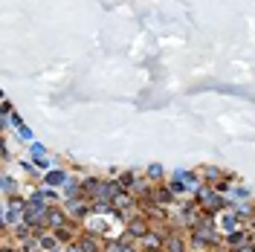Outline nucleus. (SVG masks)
I'll use <instances>...</instances> for the list:
<instances>
[{
	"label": "nucleus",
	"mask_w": 255,
	"mask_h": 252,
	"mask_svg": "<svg viewBox=\"0 0 255 252\" xmlns=\"http://www.w3.org/2000/svg\"><path fill=\"white\" fill-rule=\"evenodd\" d=\"M229 180H232V177H223V180H218L212 189L218 191V194H226V191H232V183H229Z\"/></svg>",
	"instance_id": "9"
},
{
	"label": "nucleus",
	"mask_w": 255,
	"mask_h": 252,
	"mask_svg": "<svg viewBox=\"0 0 255 252\" xmlns=\"http://www.w3.org/2000/svg\"><path fill=\"white\" fill-rule=\"evenodd\" d=\"M70 223V215H67V209H58V206H52L47 215V226L49 232H55V229H61V226H67Z\"/></svg>",
	"instance_id": "6"
},
{
	"label": "nucleus",
	"mask_w": 255,
	"mask_h": 252,
	"mask_svg": "<svg viewBox=\"0 0 255 252\" xmlns=\"http://www.w3.org/2000/svg\"><path fill=\"white\" fill-rule=\"evenodd\" d=\"M125 232L130 238H136V241H142V238L151 232V221H148V215H145L142 209L136 212V218H130V221L125 223Z\"/></svg>",
	"instance_id": "1"
},
{
	"label": "nucleus",
	"mask_w": 255,
	"mask_h": 252,
	"mask_svg": "<svg viewBox=\"0 0 255 252\" xmlns=\"http://www.w3.org/2000/svg\"><path fill=\"white\" fill-rule=\"evenodd\" d=\"M232 252H255V244H250V247H241V250H232Z\"/></svg>",
	"instance_id": "12"
},
{
	"label": "nucleus",
	"mask_w": 255,
	"mask_h": 252,
	"mask_svg": "<svg viewBox=\"0 0 255 252\" xmlns=\"http://www.w3.org/2000/svg\"><path fill=\"white\" fill-rule=\"evenodd\" d=\"M215 223H221V232H223V238H226V235H232V232H238V223H244V221L229 209V212H221V215L215 218Z\"/></svg>",
	"instance_id": "5"
},
{
	"label": "nucleus",
	"mask_w": 255,
	"mask_h": 252,
	"mask_svg": "<svg viewBox=\"0 0 255 252\" xmlns=\"http://www.w3.org/2000/svg\"><path fill=\"white\" fill-rule=\"evenodd\" d=\"M200 180H209V186H215V183H218V180H223V177H226V174L221 171V168H215V165H206V168H200Z\"/></svg>",
	"instance_id": "7"
},
{
	"label": "nucleus",
	"mask_w": 255,
	"mask_h": 252,
	"mask_svg": "<svg viewBox=\"0 0 255 252\" xmlns=\"http://www.w3.org/2000/svg\"><path fill=\"white\" fill-rule=\"evenodd\" d=\"M148 177L151 180H162V165H148Z\"/></svg>",
	"instance_id": "11"
},
{
	"label": "nucleus",
	"mask_w": 255,
	"mask_h": 252,
	"mask_svg": "<svg viewBox=\"0 0 255 252\" xmlns=\"http://www.w3.org/2000/svg\"><path fill=\"white\" fill-rule=\"evenodd\" d=\"M250 244H255V232L250 226L232 232V235H226V247H229V250H241V247H250Z\"/></svg>",
	"instance_id": "4"
},
{
	"label": "nucleus",
	"mask_w": 255,
	"mask_h": 252,
	"mask_svg": "<svg viewBox=\"0 0 255 252\" xmlns=\"http://www.w3.org/2000/svg\"><path fill=\"white\" fill-rule=\"evenodd\" d=\"M162 252H191L189 250V232L180 229V232H174V235H168L165 244H162Z\"/></svg>",
	"instance_id": "3"
},
{
	"label": "nucleus",
	"mask_w": 255,
	"mask_h": 252,
	"mask_svg": "<svg viewBox=\"0 0 255 252\" xmlns=\"http://www.w3.org/2000/svg\"><path fill=\"white\" fill-rule=\"evenodd\" d=\"M90 212H93V203L87 197H79V200H70L67 203V215H70V221H76V223H81Z\"/></svg>",
	"instance_id": "2"
},
{
	"label": "nucleus",
	"mask_w": 255,
	"mask_h": 252,
	"mask_svg": "<svg viewBox=\"0 0 255 252\" xmlns=\"http://www.w3.org/2000/svg\"><path fill=\"white\" fill-rule=\"evenodd\" d=\"M3 194H6V200L15 194V180L12 177H3Z\"/></svg>",
	"instance_id": "10"
},
{
	"label": "nucleus",
	"mask_w": 255,
	"mask_h": 252,
	"mask_svg": "<svg viewBox=\"0 0 255 252\" xmlns=\"http://www.w3.org/2000/svg\"><path fill=\"white\" fill-rule=\"evenodd\" d=\"M116 180L122 183V189L125 191H133V186H136L139 177H136V171H122V174H116Z\"/></svg>",
	"instance_id": "8"
}]
</instances>
